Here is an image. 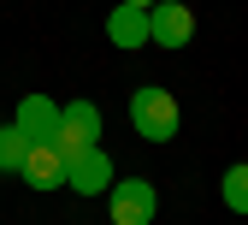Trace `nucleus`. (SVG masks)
<instances>
[{
	"label": "nucleus",
	"instance_id": "f03ea898",
	"mask_svg": "<svg viewBox=\"0 0 248 225\" xmlns=\"http://www.w3.org/2000/svg\"><path fill=\"white\" fill-rule=\"evenodd\" d=\"M53 148L65 154V160H77L83 148H101V107L95 101H65V107H59V137H53Z\"/></svg>",
	"mask_w": 248,
	"mask_h": 225
},
{
	"label": "nucleus",
	"instance_id": "9b49d317",
	"mask_svg": "<svg viewBox=\"0 0 248 225\" xmlns=\"http://www.w3.org/2000/svg\"><path fill=\"white\" fill-rule=\"evenodd\" d=\"M124 6H154V0H124Z\"/></svg>",
	"mask_w": 248,
	"mask_h": 225
},
{
	"label": "nucleus",
	"instance_id": "7ed1b4c3",
	"mask_svg": "<svg viewBox=\"0 0 248 225\" xmlns=\"http://www.w3.org/2000/svg\"><path fill=\"white\" fill-rule=\"evenodd\" d=\"M107 213H112V225H154V213H160V190H154L148 178H118L107 190Z\"/></svg>",
	"mask_w": 248,
	"mask_h": 225
},
{
	"label": "nucleus",
	"instance_id": "39448f33",
	"mask_svg": "<svg viewBox=\"0 0 248 225\" xmlns=\"http://www.w3.org/2000/svg\"><path fill=\"white\" fill-rule=\"evenodd\" d=\"M118 184L107 148H83L77 160H65V190H77V196H107V190Z\"/></svg>",
	"mask_w": 248,
	"mask_h": 225
},
{
	"label": "nucleus",
	"instance_id": "1a4fd4ad",
	"mask_svg": "<svg viewBox=\"0 0 248 225\" xmlns=\"http://www.w3.org/2000/svg\"><path fill=\"white\" fill-rule=\"evenodd\" d=\"M219 202H225L231 213H248V160H236V166L219 178Z\"/></svg>",
	"mask_w": 248,
	"mask_h": 225
},
{
	"label": "nucleus",
	"instance_id": "20e7f679",
	"mask_svg": "<svg viewBox=\"0 0 248 225\" xmlns=\"http://www.w3.org/2000/svg\"><path fill=\"white\" fill-rule=\"evenodd\" d=\"M148 36H154V48H189L195 42V12L183 0H154L148 6Z\"/></svg>",
	"mask_w": 248,
	"mask_h": 225
},
{
	"label": "nucleus",
	"instance_id": "423d86ee",
	"mask_svg": "<svg viewBox=\"0 0 248 225\" xmlns=\"http://www.w3.org/2000/svg\"><path fill=\"white\" fill-rule=\"evenodd\" d=\"M18 178H24L30 190H65V154H59L53 142H30Z\"/></svg>",
	"mask_w": 248,
	"mask_h": 225
},
{
	"label": "nucleus",
	"instance_id": "6e6552de",
	"mask_svg": "<svg viewBox=\"0 0 248 225\" xmlns=\"http://www.w3.org/2000/svg\"><path fill=\"white\" fill-rule=\"evenodd\" d=\"M107 42L112 48H124V53H136V48H148L154 36H148V6H118L107 12Z\"/></svg>",
	"mask_w": 248,
	"mask_h": 225
},
{
	"label": "nucleus",
	"instance_id": "0eeeda50",
	"mask_svg": "<svg viewBox=\"0 0 248 225\" xmlns=\"http://www.w3.org/2000/svg\"><path fill=\"white\" fill-rule=\"evenodd\" d=\"M12 124H18L30 142H53L59 137V101H47V95H24L18 113H12Z\"/></svg>",
	"mask_w": 248,
	"mask_h": 225
},
{
	"label": "nucleus",
	"instance_id": "f257e3e1",
	"mask_svg": "<svg viewBox=\"0 0 248 225\" xmlns=\"http://www.w3.org/2000/svg\"><path fill=\"white\" fill-rule=\"evenodd\" d=\"M130 124L148 137V142H171L177 137V124H183V113H177V101H171V89H136L130 95Z\"/></svg>",
	"mask_w": 248,
	"mask_h": 225
},
{
	"label": "nucleus",
	"instance_id": "9d476101",
	"mask_svg": "<svg viewBox=\"0 0 248 225\" xmlns=\"http://www.w3.org/2000/svg\"><path fill=\"white\" fill-rule=\"evenodd\" d=\"M24 154H30V137L18 131V124H0V172H12V178H18Z\"/></svg>",
	"mask_w": 248,
	"mask_h": 225
}]
</instances>
